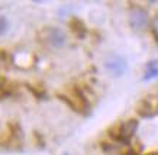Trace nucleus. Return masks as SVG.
Listing matches in <instances>:
<instances>
[{
	"mask_svg": "<svg viewBox=\"0 0 158 155\" xmlns=\"http://www.w3.org/2000/svg\"><path fill=\"white\" fill-rule=\"evenodd\" d=\"M106 70H107L112 75L120 77V75L126 71V61H125L122 57L113 55V57H110V58L106 61Z\"/></svg>",
	"mask_w": 158,
	"mask_h": 155,
	"instance_id": "1",
	"label": "nucleus"
},
{
	"mask_svg": "<svg viewBox=\"0 0 158 155\" xmlns=\"http://www.w3.org/2000/svg\"><path fill=\"white\" fill-rule=\"evenodd\" d=\"M129 23L134 29H144L148 23V15L144 9H134L129 15Z\"/></svg>",
	"mask_w": 158,
	"mask_h": 155,
	"instance_id": "2",
	"label": "nucleus"
},
{
	"mask_svg": "<svg viewBox=\"0 0 158 155\" xmlns=\"http://www.w3.org/2000/svg\"><path fill=\"white\" fill-rule=\"evenodd\" d=\"M136 128H138V122L136 120L125 122V123H122V125L119 126V133H118V138H119L120 141H123V142L129 141L131 138L134 136Z\"/></svg>",
	"mask_w": 158,
	"mask_h": 155,
	"instance_id": "3",
	"label": "nucleus"
},
{
	"mask_svg": "<svg viewBox=\"0 0 158 155\" xmlns=\"http://www.w3.org/2000/svg\"><path fill=\"white\" fill-rule=\"evenodd\" d=\"M48 41L55 47H61L65 44V34L61 29H51L48 34Z\"/></svg>",
	"mask_w": 158,
	"mask_h": 155,
	"instance_id": "4",
	"label": "nucleus"
},
{
	"mask_svg": "<svg viewBox=\"0 0 158 155\" xmlns=\"http://www.w3.org/2000/svg\"><path fill=\"white\" fill-rule=\"evenodd\" d=\"M158 77V61H151V63L147 65V70H145L144 74V80L148 81V80H152V78Z\"/></svg>",
	"mask_w": 158,
	"mask_h": 155,
	"instance_id": "5",
	"label": "nucleus"
},
{
	"mask_svg": "<svg viewBox=\"0 0 158 155\" xmlns=\"http://www.w3.org/2000/svg\"><path fill=\"white\" fill-rule=\"evenodd\" d=\"M6 29H7V22H6V19L0 18V35L5 34Z\"/></svg>",
	"mask_w": 158,
	"mask_h": 155,
	"instance_id": "6",
	"label": "nucleus"
},
{
	"mask_svg": "<svg viewBox=\"0 0 158 155\" xmlns=\"http://www.w3.org/2000/svg\"><path fill=\"white\" fill-rule=\"evenodd\" d=\"M152 31H154V34L157 35V38H158V15L154 18L152 20Z\"/></svg>",
	"mask_w": 158,
	"mask_h": 155,
	"instance_id": "7",
	"label": "nucleus"
},
{
	"mask_svg": "<svg viewBox=\"0 0 158 155\" xmlns=\"http://www.w3.org/2000/svg\"><path fill=\"white\" fill-rule=\"evenodd\" d=\"M64 155H68V154H64Z\"/></svg>",
	"mask_w": 158,
	"mask_h": 155,
	"instance_id": "8",
	"label": "nucleus"
}]
</instances>
